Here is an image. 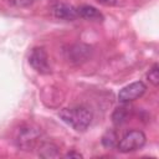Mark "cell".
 <instances>
[{
    "instance_id": "obj_3",
    "label": "cell",
    "mask_w": 159,
    "mask_h": 159,
    "mask_svg": "<svg viewBox=\"0 0 159 159\" xmlns=\"http://www.w3.org/2000/svg\"><path fill=\"white\" fill-rule=\"evenodd\" d=\"M145 134L142 130L134 129L130 130L128 133H125L122 139L117 143V148L119 152L122 153H129V152H134L140 149L144 144H145Z\"/></svg>"
},
{
    "instance_id": "obj_10",
    "label": "cell",
    "mask_w": 159,
    "mask_h": 159,
    "mask_svg": "<svg viewBox=\"0 0 159 159\" xmlns=\"http://www.w3.org/2000/svg\"><path fill=\"white\" fill-rule=\"evenodd\" d=\"M117 143H118V138L113 130H107L102 137V144L106 148H113L117 145Z\"/></svg>"
},
{
    "instance_id": "obj_7",
    "label": "cell",
    "mask_w": 159,
    "mask_h": 159,
    "mask_svg": "<svg viewBox=\"0 0 159 159\" xmlns=\"http://www.w3.org/2000/svg\"><path fill=\"white\" fill-rule=\"evenodd\" d=\"M76 9H77L78 16H81L86 20H91V21H102L103 20L102 12L91 5H81Z\"/></svg>"
},
{
    "instance_id": "obj_5",
    "label": "cell",
    "mask_w": 159,
    "mask_h": 159,
    "mask_svg": "<svg viewBox=\"0 0 159 159\" xmlns=\"http://www.w3.org/2000/svg\"><path fill=\"white\" fill-rule=\"evenodd\" d=\"M147 89V86L142 82V81H135V82H132L129 84H127L125 87H123L119 93H118V99L120 103L125 104V103H129L139 97H142L144 94Z\"/></svg>"
},
{
    "instance_id": "obj_12",
    "label": "cell",
    "mask_w": 159,
    "mask_h": 159,
    "mask_svg": "<svg viewBox=\"0 0 159 159\" xmlns=\"http://www.w3.org/2000/svg\"><path fill=\"white\" fill-rule=\"evenodd\" d=\"M66 158H82V155L80 153H75V152H70L66 154Z\"/></svg>"
},
{
    "instance_id": "obj_6",
    "label": "cell",
    "mask_w": 159,
    "mask_h": 159,
    "mask_svg": "<svg viewBox=\"0 0 159 159\" xmlns=\"http://www.w3.org/2000/svg\"><path fill=\"white\" fill-rule=\"evenodd\" d=\"M52 12L57 19L66 20V21H72L76 17H78L77 9L73 7L72 5H68V4H57V5H55L53 9H52Z\"/></svg>"
},
{
    "instance_id": "obj_1",
    "label": "cell",
    "mask_w": 159,
    "mask_h": 159,
    "mask_svg": "<svg viewBox=\"0 0 159 159\" xmlns=\"http://www.w3.org/2000/svg\"><path fill=\"white\" fill-rule=\"evenodd\" d=\"M58 116L65 123H67L77 132L86 130L92 122V113L84 107L63 108L60 111Z\"/></svg>"
},
{
    "instance_id": "obj_4",
    "label": "cell",
    "mask_w": 159,
    "mask_h": 159,
    "mask_svg": "<svg viewBox=\"0 0 159 159\" xmlns=\"http://www.w3.org/2000/svg\"><path fill=\"white\" fill-rule=\"evenodd\" d=\"M29 63L39 73L46 75V73H50L51 71L50 63H48V56L42 47H35L31 50L29 56Z\"/></svg>"
},
{
    "instance_id": "obj_8",
    "label": "cell",
    "mask_w": 159,
    "mask_h": 159,
    "mask_svg": "<svg viewBox=\"0 0 159 159\" xmlns=\"http://www.w3.org/2000/svg\"><path fill=\"white\" fill-rule=\"evenodd\" d=\"M39 155L42 158H55L58 155V150L57 147L51 144V143H43L40 144L39 148Z\"/></svg>"
},
{
    "instance_id": "obj_9",
    "label": "cell",
    "mask_w": 159,
    "mask_h": 159,
    "mask_svg": "<svg viewBox=\"0 0 159 159\" xmlns=\"http://www.w3.org/2000/svg\"><path fill=\"white\" fill-rule=\"evenodd\" d=\"M128 116H129V111H128V108H125V107H119V108H117L116 111H114V113H113V123L114 124H122V123H124L125 120H127V118H128Z\"/></svg>"
},
{
    "instance_id": "obj_2",
    "label": "cell",
    "mask_w": 159,
    "mask_h": 159,
    "mask_svg": "<svg viewBox=\"0 0 159 159\" xmlns=\"http://www.w3.org/2000/svg\"><path fill=\"white\" fill-rule=\"evenodd\" d=\"M40 138L41 130L39 128L32 125H25L17 130L15 135V143L22 150H32L39 144Z\"/></svg>"
},
{
    "instance_id": "obj_11",
    "label": "cell",
    "mask_w": 159,
    "mask_h": 159,
    "mask_svg": "<svg viewBox=\"0 0 159 159\" xmlns=\"http://www.w3.org/2000/svg\"><path fill=\"white\" fill-rule=\"evenodd\" d=\"M159 66H158V63H154L153 65V67L149 70V72H148V75H147V78H148V81L153 84V86H158L159 84Z\"/></svg>"
},
{
    "instance_id": "obj_13",
    "label": "cell",
    "mask_w": 159,
    "mask_h": 159,
    "mask_svg": "<svg viewBox=\"0 0 159 159\" xmlns=\"http://www.w3.org/2000/svg\"><path fill=\"white\" fill-rule=\"evenodd\" d=\"M97 1L103 4V5H113V4H116V0H97Z\"/></svg>"
}]
</instances>
